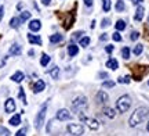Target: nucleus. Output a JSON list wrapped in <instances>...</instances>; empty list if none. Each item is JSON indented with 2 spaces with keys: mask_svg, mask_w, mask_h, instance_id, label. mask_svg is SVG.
I'll use <instances>...</instances> for the list:
<instances>
[{
  "mask_svg": "<svg viewBox=\"0 0 149 136\" xmlns=\"http://www.w3.org/2000/svg\"><path fill=\"white\" fill-rule=\"evenodd\" d=\"M149 115V109L148 107H138V109L134 111L131 117H130V120H128V125L130 126H137L139 125L141 122H144L145 118Z\"/></svg>",
  "mask_w": 149,
  "mask_h": 136,
  "instance_id": "f257e3e1",
  "label": "nucleus"
},
{
  "mask_svg": "<svg viewBox=\"0 0 149 136\" xmlns=\"http://www.w3.org/2000/svg\"><path fill=\"white\" fill-rule=\"evenodd\" d=\"M87 107H88V103H87V99H86L84 96H77V97L72 101V111H73V113H77V114H79L81 111H84Z\"/></svg>",
  "mask_w": 149,
  "mask_h": 136,
  "instance_id": "f03ea898",
  "label": "nucleus"
},
{
  "mask_svg": "<svg viewBox=\"0 0 149 136\" xmlns=\"http://www.w3.org/2000/svg\"><path fill=\"white\" fill-rule=\"evenodd\" d=\"M131 107V99L128 97L127 94H123L117 99L116 101V109L119 113H126L128 111V109Z\"/></svg>",
  "mask_w": 149,
  "mask_h": 136,
  "instance_id": "7ed1b4c3",
  "label": "nucleus"
},
{
  "mask_svg": "<svg viewBox=\"0 0 149 136\" xmlns=\"http://www.w3.org/2000/svg\"><path fill=\"white\" fill-rule=\"evenodd\" d=\"M46 111H47V103L43 104L42 109H40V111H39V113H37V115H36V120H35V128H36V129H40V128L43 126V124H44Z\"/></svg>",
  "mask_w": 149,
  "mask_h": 136,
  "instance_id": "20e7f679",
  "label": "nucleus"
},
{
  "mask_svg": "<svg viewBox=\"0 0 149 136\" xmlns=\"http://www.w3.org/2000/svg\"><path fill=\"white\" fill-rule=\"evenodd\" d=\"M66 129H68V132H69L70 135H73V136H80L84 133V126L80 125V124H69Z\"/></svg>",
  "mask_w": 149,
  "mask_h": 136,
  "instance_id": "39448f33",
  "label": "nucleus"
},
{
  "mask_svg": "<svg viewBox=\"0 0 149 136\" xmlns=\"http://www.w3.org/2000/svg\"><path fill=\"white\" fill-rule=\"evenodd\" d=\"M80 120L84 121L86 124H87V126L90 129H93V131H97L100 128V122L97 120H94V118H88V117H84V115H80Z\"/></svg>",
  "mask_w": 149,
  "mask_h": 136,
  "instance_id": "423d86ee",
  "label": "nucleus"
},
{
  "mask_svg": "<svg viewBox=\"0 0 149 136\" xmlns=\"http://www.w3.org/2000/svg\"><path fill=\"white\" fill-rule=\"evenodd\" d=\"M57 118H58L59 121H68L72 118V113H69V110L62 109L57 113Z\"/></svg>",
  "mask_w": 149,
  "mask_h": 136,
  "instance_id": "0eeeda50",
  "label": "nucleus"
},
{
  "mask_svg": "<svg viewBox=\"0 0 149 136\" xmlns=\"http://www.w3.org/2000/svg\"><path fill=\"white\" fill-rule=\"evenodd\" d=\"M4 110L7 114H10V113H14L15 111V101H14V99H7L4 103Z\"/></svg>",
  "mask_w": 149,
  "mask_h": 136,
  "instance_id": "6e6552de",
  "label": "nucleus"
},
{
  "mask_svg": "<svg viewBox=\"0 0 149 136\" xmlns=\"http://www.w3.org/2000/svg\"><path fill=\"white\" fill-rule=\"evenodd\" d=\"M95 100L98 104H105L109 100V96L107 94V92H104V90H100V92L97 93L95 96Z\"/></svg>",
  "mask_w": 149,
  "mask_h": 136,
  "instance_id": "1a4fd4ad",
  "label": "nucleus"
},
{
  "mask_svg": "<svg viewBox=\"0 0 149 136\" xmlns=\"http://www.w3.org/2000/svg\"><path fill=\"white\" fill-rule=\"evenodd\" d=\"M44 87H46L44 81L39 79V81L35 83V86H33V92H35V93H40V92H43V90H44Z\"/></svg>",
  "mask_w": 149,
  "mask_h": 136,
  "instance_id": "9d476101",
  "label": "nucleus"
},
{
  "mask_svg": "<svg viewBox=\"0 0 149 136\" xmlns=\"http://www.w3.org/2000/svg\"><path fill=\"white\" fill-rule=\"evenodd\" d=\"M40 28H42V22L39 21V20H32V21L29 22V29H31V31H33V32L39 31Z\"/></svg>",
  "mask_w": 149,
  "mask_h": 136,
  "instance_id": "9b49d317",
  "label": "nucleus"
},
{
  "mask_svg": "<svg viewBox=\"0 0 149 136\" xmlns=\"http://www.w3.org/2000/svg\"><path fill=\"white\" fill-rule=\"evenodd\" d=\"M144 13H145V8L142 7V6H138V8H137V11H135V21H141L142 18H144Z\"/></svg>",
  "mask_w": 149,
  "mask_h": 136,
  "instance_id": "f8f14e48",
  "label": "nucleus"
},
{
  "mask_svg": "<svg viewBox=\"0 0 149 136\" xmlns=\"http://www.w3.org/2000/svg\"><path fill=\"white\" fill-rule=\"evenodd\" d=\"M21 51H22V49H21L19 44H13V46L10 47V54L11 56H19L21 54Z\"/></svg>",
  "mask_w": 149,
  "mask_h": 136,
  "instance_id": "ddd939ff",
  "label": "nucleus"
},
{
  "mask_svg": "<svg viewBox=\"0 0 149 136\" xmlns=\"http://www.w3.org/2000/svg\"><path fill=\"white\" fill-rule=\"evenodd\" d=\"M77 53H79V47H77L74 43H72V44H69V46H68V54H69L70 57L76 56Z\"/></svg>",
  "mask_w": 149,
  "mask_h": 136,
  "instance_id": "4468645a",
  "label": "nucleus"
},
{
  "mask_svg": "<svg viewBox=\"0 0 149 136\" xmlns=\"http://www.w3.org/2000/svg\"><path fill=\"white\" fill-rule=\"evenodd\" d=\"M107 67L115 71V70H117V67H119V63H117V60H115V58H109V60L107 61Z\"/></svg>",
  "mask_w": 149,
  "mask_h": 136,
  "instance_id": "2eb2a0df",
  "label": "nucleus"
},
{
  "mask_svg": "<svg viewBox=\"0 0 149 136\" xmlns=\"http://www.w3.org/2000/svg\"><path fill=\"white\" fill-rule=\"evenodd\" d=\"M28 40L33 44H42V39H40V36H36V35H28Z\"/></svg>",
  "mask_w": 149,
  "mask_h": 136,
  "instance_id": "dca6fc26",
  "label": "nucleus"
},
{
  "mask_svg": "<svg viewBox=\"0 0 149 136\" xmlns=\"http://www.w3.org/2000/svg\"><path fill=\"white\" fill-rule=\"evenodd\" d=\"M104 114L107 115L108 118H115L116 117V111L113 109H111V107H105L104 109Z\"/></svg>",
  "mask_w": 149,
  "mask_h": 136,
  "instance_id": "f3484780",
  "label": "nucleus"
},
{
  "mask_svg": "<svg viewBox=\"0 0 149 136\" xmlns=\"http://www.w3.org/2000/svg\"><path fill=\"white\" fill-rule=\"evenodd\" d=\"M11 79L14 82H17V83H19V82H22V79H24V74H22L21 71H17L15 74L11 76Z\"/></svg>",
  "mask_w": 149,
  "mask_h": 136,
  "instance_id": "a211bd4d",
  "label": "nucleus"
},
{
  "mask_svg": "<svg viewBox=\"0 0 149 136\" xmlns=\"http://www.w3.org/2000/svg\"><path fill=\"white\" fill-rule=\"evenodd\" d=\"M10 124H11L13 126L19 125V124H21V115H19V114H15V115H14V117H13V118L10 120Z\"/></svg>",
  "mask_w": 149,
  "mask_h": 136,
  "instance_id": "6ab92c4d",
  "label": "nucleus"
},
{
  "mask_svg": "<svg viewBox=\"0 0 149 136\" xmlns=\"http://www.w3.org/2000/svg\"><path fill=\"white\" fill-rule=\"evenodd\" d=\"M62 39H64V36H62V35L55 33V35H51V36H50V42H51V43H58V42H61Z\"/></svg>",
  "mask_w": 149,
  "mask_h": 136,
  "instance_id": "aec40b11",
  "label": "nucleus"
},
{
  "mask_svg": "<svg viewBox=\"0 0 149 136\" xmlns=\"http://www.w3.org/2000/svg\"><path fill=\"white\" fill-rule=\"evenodd\" d=\"M50 75H51V78H53V79H58V78H59V68H58V67H54L53 70L50 71Z\"/></svg>",
  "mask_w": 149,
  "mask_h": 136,
  "instance_id": "412c9836",
  "label": "nucleus"
},
{
  "mask_svg": "<svg viewBox=\"0 0 149 136\" xmlns=\"http://www.w3.org/2000/svg\"><path fill=\"white\" fill-rule=\"evenodd\" d=\"M116 31L119 32V31H123V29H126V22L123 21V20H119V21L116 22Z\"/></svg>",
  "mask_w": 149,
  "mask_h": 136,
  "instance_id": "4be33fe9",
  "label": "nucleus"
},
{
  "mask_svg": "<svg viewBox=\"0 0 149 136\" xmlns=\"http://www.w3.org/2000/svg\"><path fill=\"white\" fill-rule=\"evenodd\" d=\"M29 18H31V13L29 11H22L21 16H19V21L24 22V21H26V20H29Z\"/></svg>",
  "mask_w": 149,
  "mask_h": 136,
  "instance_id": "5701e85b",
  "label": "nucleus"
},
{
  "mask_svg": "<svg viewBox=\"0 0 149 136\" xmlns=\"http://www.w3.org/2000/svg\"><path fill=\"white\" fill-rule=\"evenodd\" d=\"M79 43H80V46H83V47H87V46L90 44V38H88V36H84V38H80Z\"/></svg>",
  "mask_w": 149,
  "mask_h": 136,
  "instance_id": "b1692460",
  "label": "nucleus"
},
{
  "mask_svg": "<svg viewBox=\"0 0 149 136\" xmlns=\"http://www.w3.org/2000/svg\"><path fill=\"white\" fill-rule=\"evenodd\" d=\"M102 8L105 13H109L111 10V0H104V3H102Z\"/></svg>",
  "mask_w": 149,
  "mask_h": 136,
  "instance_id": "393cba45",
  "label": "nucleus"
},
{
  "mask_svg": "<svg viewBox=\"0 0 149 136\" xmlns=\"http://www.w3.org/2000/svg\"><path fill=\"white\" fill-rule=\"evenodd\" d=\"M19 24H21V21H19V18H13L10 21V25H11V28H18L19 27Z\"/></svg>",
  "mask_w": 149,
  "mask_h": 136,
  "instance_id": "a878e982",
  "label": "nucleus"
},
{
  "mask_svg": "<svg viewBox=\"0 0 149 136\" xmlns=\"http://www.w3.org/2000/svg\"><path fill=\"white\" fill-rule=\"evenodd\" d=\"M122 56H123L124 60H128V58H130V49H128V47H123Z\"/></svg>",
  "mask_w": 149,
  "mask_h": 136,
  "instance_id": "bb28decb",
  "label": "nucleus"
},
{
  "mask_svg": "<svg viewBox=\"0 0 149 136\" xmlns=\"http://www.w3.org/2000/svg\"><path fill=\"white\" fill-rule=\"evenodd\" d=\"M50 63V57H48L47 54H43L42 56V60H40V64H42L43 67H46Z\"/></svg>",
  "mask_w": 149,
  "mask_h": 136,
  "instance_id": "cd10ccee",
  "label": "nucleus"
},
{
  "mask_svg": "<svg viewBox=\"0 0 149 136\" xmlns=\"http://www.w3.org/2000/svg\"><path fill=\"white\" fill-rule=\"evenodd\" d=\"M142 50H144V46H142V44H137V46L134 47V54L139 56L141 53H142Z\"/></svg>",
  "mask_w": 149,
  "mask_h": 136,
  "instance_id": "c85d7f7f",
  "label": "nucleus"
},
{
  "mask_svg": "<svg viewBox=\"0 0 149 136\" xmlns=\"http://www.w3.org/2000/svg\"><path fill=\"white\" fill-rule=\"evenodd\" d=\"M124 10V1L123 0H117V3H116V11H123Z\"/></svg>",
  "mask_w": 149,
  "mask_h": 136,
  "instance_id": "c756f323",
  "label": "nucleus"
},
{
  "mask_svg": "<svg viewBox=\"0 0 149 136\" xmlns=\"http://www.w3.org/2000/svg\"><path fill=\"white\" fill-rule=\"evenodd\" d=\"M130 81H131L130 76H123V78H119V79H117L119 83H130Z\"/></svg>",
  "mask_w": 149,
  "mask_h": 136,
  "instance_id": "7c9ffc66",
  "label": "nucleus"
},
{
  "mask_svg": "<svg viewBox=\"0 0 149 136\" xmlns=\"http://www.w3.org/2000/svg\"><path fill=\"white\" fill-rule=\"evenodd\" d=\"M18 97L21 99V100H22V103H24V104L26 103V97H25V93H24V89H22V87L19 89V93H18Z\"/></svg>",
  "mask_w": 149,
  "mask_h": 136,
  "instance_id": "2f4dec72",
  "label": "nucleus"
},
{
  "mask_svg": "<svg viewBox=\"0 0 149 136\" xmlns=\"http://www.w3.org/2000/svg\"><path fill=\"white\" fill-rule=\"evenodd\" d=\"M112 38H113V40H115V42H122V35L117 32V31L113 33V36H112Z\"/></svg>",
  "mask_w": 149,
  "mask_h": 136,
  "instance_id": "473e14b6",
  "label": "nucleus"
},
{
  "mask_svg": "<svg viewBox=\"0 0 149 136\" xmlns=\"http://www.w3.org/2000/svg\"><path fill=\"white\" fill-rule=\"evenodd\" d=\"M113 86H115V82L112 81H105L102 83V87H113Z\"/></svg>",
  "mask_w": 149,
  "mask_h": 136,
  "instance_id": "72a5a7b5",
  "label": "nucleus"
},
{
  "mask_svg": "<svg viewBox=\"0 0 149 136\" xmlns=\"http://www.w3.org/2000/svg\"><path fill=\"white\" fill-rule=\"evenodd\" d=\"M0 135H4V136H8V131L3 128V126H0Z\"/></svg>",
  "mask_w": 149,
  "mask_h": 136,
  "instance_id": "f704fd0d",
  "label": "nucleus"
},
{
  "mask_svg": "<svg viewBox=\"0 0 149 136\" xmlns=\"http://www.w3.org/2000/svg\"><path fill=\"white\" fill-rule=\"evenodd\" d=\"M15 136H26V129H21L15 133Z\"/></svg>",
  "mask_w": 149,
  "mask_h": 136,
  "instance_id": "c9c22d12",
  "label": "nucleus"
},
{
  "mask_svg": "<svg viewBox=\"0 0 149 136\" xmlns=\"http://www.w3.org/2000/svg\"><path fill=\"white\" fill-rule=\"evenodd\" d=\"M130 38H131V40H137V39L139 38V33H138V32H133Z\"/></svg>",
  "mask_w": 149,
  "mask_h": 136,
  "instance_id": "e433bc0d",
  "label": "nucleus"
},
{
  "mask_svg": "<svg viewBox=\"0 0 149 136\" xmlns=\"http://www.w3.org/2000/svg\"><path fill=\"white\" fill-rule=\"evenodd\" d=\"M109 22H111V21H109V20H107V18H105V20H102L101 27H102V28H107L108 25H109Z\"/></svg>",
  "mask_w": 149,
  "mask_h": 136,
  "instance_id": "4c0bfd02",
  "label": "nucleus"
},
{
  "mask_svg": "<svg viewBox=\"0 0 149 136\" xmlns=\"http://www.w3.org/2000/svg\"><path fill=\"white\" fill-rule=\"evenodd\" d=\"M84 4L87 6V7H91V6H93V0H84Z\"/></svg>",
  "mask_w": 149,
  "mask_h": 136,
  "instance_id": "58836bf2",
  "label": "nucleus"
},
{
  "mask_svg": "<svg viewBox=\"0 0 149 136\" xmlns=\"http://www.w3.org/2000/svg\"><path fill=\"white\" fill-rule=\"evenodd\" d=\"M107 51H108V53H112V51H113V46H111V44H109V46H107Z\"/></svg>",
  "mask_w": 149,
  "mask_h": 136,
  "instance_id": "ea45409f",
  "label": "nucleus"
},
{
  "mask_svg": "<svg viewBox=\"0 0 149 136\" xmlns=\"http://www.w3.org/2000/svg\"><path fill=\"white\" fill-rule=\"evenodd\" d=\"M3 16H4V8H3V7H0V20L3 18Z\"/></svg>",
  "mask_w": 149,
  "mask_h": 136,
  "instance_id": "a19ab883",
  "label": "nucleus"
},
{
  "mask_svg": "<svg viewBox=\"0 0 149 136\" xmlns=\"http://www.w3.org/2000/svg\"><path fill=\"white\" fill-rule=\"evenodd\" d=\"M42 3H43L44 6H48L50 3H51V0H42Z\"/></svg>",
  "mask_w": 149,
  "mask_h": 136,
  "instance_id": "79ce46f5",
  "label": "nucleus"
},
{
  "mask_svg": "<svg viewBox=\"0 0 149 136\" xmlns=\"http://www.w3.org/2000/svg\"><path fill=\"white\" fill-rule=\"evenodd\" d=\"M80 35H81V32H76L73 35V39H79L80 38Z\"/></svg>",
  "mask_w": 149,
  "mask_h": 136,
  "instance_id": "37998d69",
  "label": "nucleus"
},
{
  "mask_svg": "<svg viewBox=\"0 0 149 136\" xmlns=\"http://www.w3.org/2000/svg\"><path fill=\"white\" fill-rule=\"evenodd\" d=\"M107 38H108L107 35H105V33H102V35H101V38H100V39H101V40H105Z\"/></svg>",
  "mask_w": 149,
  "mask_h": 136,
  "instance_id": "c03bdc74",
  "label": "nucleus"
},
{
  "mask_svg": "<svg viewBox=\"0 0 149 136\" xmlns=\"http://www.w3.org/2000/svg\"><path fill=\"white\" fill-rule=\"evenodd\" d=\"M141 1H142V0H133V3H134V4H139Z\"/></svg>",
  "mask_w": 149,
  "mask_h": 136,
  "instance_id": "a18cd8bd",
  "label": "nucleus"
},
{
  "mask_svg": "<svg viewBox=\"0 0 149 136\" xmlns=\"http://www.w3.org/2000/svg\"><path fill=\"white\" fill-rule=\"evenodd\" d=\"M146 129H148V132H149V122H148V126H146Z\"/></svg>",
  "mask_w": 149,
  "mask_h": 136,
  "instance_id": "49530a36",
  "label": "nucleus"
},
{
  "mask_svg": "<svg viewBox=\"0 0 149 136\" xmlns=\"http://www.w3.org/2000/svg\"><path fill=\"white\" fill-rule=\"evenodd\" d=\"M148 21H149V18H148Z\"/></svg>",
  "mask_w": 149,
  "mask_h": 136,
  "instance_id": "de8ad7c7",
  "label": "nucleus"
}]
</instances>
